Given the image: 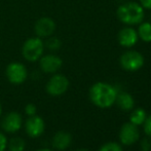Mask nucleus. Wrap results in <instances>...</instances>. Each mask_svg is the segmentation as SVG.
I'll use <instances>...</instances> for the list:
<instances>
[{"label": "nucleus", "instance_id": "f257e3e1", "mask_svg": "<svg viewBox=\"0 0 151 151\" xmlns=\"http://www.w3.org/2000/svg\"><path fill=\"white\" fill-rule=\"evenodd\" d=\"M117 91L115 88L106 82H97L90 90L91 103L99 108H109L115 103Z\"/></svg>", "mask_w": 151, "mask_h": 151}, {"label": "nucleus", "instance_id": "f03ea898", "mask_svg": "<svg viewBox=\"0 0 151 151\" xmlns=\"http://www.w3.org/2000/svg\"><path fill=\"white\" fill-rule=\"evenodd\" d=\"M116 14L118 20L122 24L133 26V25H139L141 22H143L145 12L140 3L129 1L123 2L121 5L118 6Z\"/></svg>", "mask_w": 151, "mask_h": 151}, {"label": "nucleus", "instance_id": "7ed1b4c3", "mask_svg": "<svg viewBox=\"0 0 151 151\" xmlns=\"http://www.w3.org/2000/svg\"><path fill=\"white\" fill-rule=\"evenodd\" d=\"M44 42L42 38L31 37L24 42L22 46V56L28 62H38L39 59L43 56L44 52Z\"/></svg>", "mask_w": 151, "mask_h": 151}, {"label": "nucleus", "instance_id": "20e7f679", "mask_svg": "<svg viewBox=\"0 0 151 151\" xmlns=\"http://www.w3.org/2000/svg\"><path fill=\"white\" fill-rule=\"evenodd\" d=\"M145 59L141 52L137 50H127L123 52L119 58V64L125 71L135 72L140 70L144 66Z\"/></svg>", "mask_w": 151, "mask_h": 151}, {"label": "nucleus", "instance_id": "39448f33", "mask_svg": "<svg viewBox=\"0 0 151 151\" xmlns=\"http://www.w3.org/2000/svg\"><path fill=\"white\" fill-rule=\"evenodd\" d=\"M7 80L12 84H22L28 77V70L24 64L20 62H12L8 64L5 70Z\"/></svg>", "mask_w": 151, "mask_h": 151}, {"label": "nucleus", "instance_id": "423d86ee", "mask_svg": "<svg viewBox=\"0 0 151 151\" xmlns=\"http://www.w3.org/2000/svg\"><path fill=\"white\" fill-rule=\"evenodd\" d=\"M69 88V79L63 74L52 75L45 86L46 93L52 97H59L66 93Z\"/></svg>", "mask_w": 151, "mask_h": 151}, {"label": "nucleus", "instance_id": "0eeeda50", "mask_svg": "<svg viewBox=\"0 0 151 151\" xmlns=\"http://www.w3.org/2000/svg\"><path fill=\"white\" fill-rule=\"evenodd\" d=\"M39 67L42 72L48 74H55L62 68L63 61L59 56L54 54H48L42 56L39 59Z\"/></svg>", "mask_w": 151, "mask_h": 151}, {"label": "nucleus", "instance_id": "6e6552de", "mask_svg": "<svg viewBox=\"0 0 151 151\" xmlns=\"http://www.w3.org/2000/svg\"><path fill=\"white\" fill-rule=\"evenodd\" d=\"M57 28V25L52 18L43 17L37 20V22L34 25V32L36 36L39 38H47L50 37L55 33Z\"/></svg>", "mask_w": 151, "mask_h": 151}, {"label": "nucleus", "instance_id": "1a4fd4ad", "mask_svg": "<svg viewBox=\"0 0 151 151\" xmlns=\"http://www.w3.org/2000/svg\"><path fill=\"white\" fill-rule=\"evenodd\" d=\"M45 129V123L42 117L38 115L29 116L25 123V131L26 134L31 138H38L44 133Z\"/></svg>", "mask_w": 151, "mask_h": 151}, {"label": "nucleus", "instance_id": "9d476101", "mask_svg": "<svg viewBox=\"0 0 151 151\" xmlns=\"http://www.w3.org/2000/svg\"><path fill=\"white\" fill-rule=\"evenodd\" d=\"M23 125V118L21 114L16 111L7 113L1 121V127L4 132L9 134H14L21 129Z\"/></svg>", "mask_w": 151, "mask_h": 151}, {"label": "nucleus", "instance_id": "9b49d317", "mask_svg": "<svg viewBox=\"0 0 151 151\" xmlns=\"http://www.w3.org/2000/svg\"><path fill=\"white\" fill-rule=\"evenodd\" d=\"M140 137L137 125L132 122L124 123L119 132V140L123 145H133L138 141Z\"/></svg>", "mask_w": 151, "mask_h": 151}, {"label": "nucleus", "instance_id": "f8f14e48", "mask_svg": "<svg viewBox=\"0 0 151 151\" xmlns=\"http://www.w3.org/2000/svg\"><path fill=\"white\" fill-rule=\"evenodd\" d=\"M117 39L118 43L122 47L129 48L137 44L138 40H139V36H138L136 29L132 28V27H124L118 32Z\"/></svg>", "mask_w": 151, "mask_h": 151}, {"label": "nucleus", "instance_id": "ddd939ff", "mask_svg": "<svg viewBox=\"0 0 151 151\" xmlns=\"http://www.w3.org/2000/svg\"><path fill=\"white\" fill-rule=\"evenodd\" d=\"M72 142V136L67 132H58L52 138V146L57 150H65L70 146Z\"/></svg>", "mask_w": 151, "mask_h": 151}, {"label": "nucleus", "instance_id": "4468645a", "mask_svg": "<svg viewBox=\"0 0 151 151\" xmlns=\"http://www.w3.org/2000/svg\"><path fill=\"white\" fill-rule=\"evenodd\" d=\"M115 102L117 103L118 107L121 108L122 110H131L134 107V99L129 93H119L116 96V100Z\"/></svg>", "mask_w": 151, "mask_h": 151}, {"label": "nucleus", "instance_id": "2eb2a0df", "mask_svg": "<svg viewBox=\"0 0 151 151\" xmlns=\"http://www.w3.org/2000/svg\"><path fill=\"white\" fill-rule=\"evenodd\" d=\"M139 39L142 41L149 43L151 42V23L150 22H141L139 24L137 30Z\"/></svg>", "mask_w": 151, "mask_h": 151}, {"label": "nucleus", "instance_id": "dca6fc26", "mask_svg": "<svg viewBox=\"0 0 151 151\" xmlns=\"http://www.w3.org/2000/svg\"><path fill=\"white\" fill-rule=\"evenodd\" d=\"M145 119H146V112L142 108H138V109L134 110L131 113V115H129V120L135 125L143 124Z\"/></svg>", "mask_w": 151, "mask_h": 151}, {"label": "nucleus", "instance_id": "f3484780", "mask_svg": "<svg viewBox=\"0 0 151 151\" xmlns=\"http://www.w3.org/2000/svg\"><path fill=\"white\" fill-rule=\"evenodd\" d=\"M9 151H25L26 149V142L20 137H14L7 143Z\"/></svg>", "mask_w": 151, "mask_h": 151}, {"label": "nucleus", "instance_id": "a211bd4d", "mask_svg": "<svg viewBox=\"0 0 151 151\" xmlns=\"http://www.w3.org/2000/svg\"><path fill=\"white\" fill-rule=\"evenodd\" d=\"M44 45L50 50H57L61 47V41H60V39H58V38L52 37V36H50V39H47L45 42H44Z\"/></svg>", "mask_w": 151, "mask_h": 151}, {"label": "nucleus", "instance_id": "6ab92c4d", "mask_svg": "<svg viewBox=\"0 0 151 151\" xmlns=\"http://www.w3.org/2000/svg\"><path fill=\"white\" fill-rule=\"evenodd\" d=\"M99 151H122V148L118 143L115 142H109L106 143L100 148Z\"/></svg>", "mask_w": 151, "mask_h": 151}, {"label": "nucleus", "instance_id": "aec40b11", "mask_svg": "<svg viewBox=\"0 0 151 151\" xmlns=\"http://www.w3.org/2000/svg\"><path fill=\"white\" fill-rule=\"evenodd\" d=\"M144 132L147 136L151 137V115L146 117L145 121H144Z\"/></svg>", "mask_w": 151, "mask_h": 151}, {"label": "nucleus", "instance_id": "412c9836", "mask_svg": "<svg viewBox=\"0 0 151 151\" xmlns=\"http://www.w3.org/2000/svg\"><path fill=\"white\" fill-rule=\"evenodd\" d=\"M36 111H37V108H36V106L32 103L27 104L26 107H25V112H26V114H28L29 116L35 115Z\"/></svg>", "mask_w": 151, "mask_h": 151}, {"label": "nucleus", "instance_id": "4be33fe9", "mask_svg": "<svg viewBox=\"0 0 151 151\" xmlns=\"http://www.w3.org/2000/svg\"><path fill=\"white\" fill-rule=\"evenodd\" d=\"M7 143L8 140L6 136L0 132V151H5V149L7 148Z\"/></svg>", "mask_w": 151, "mask_h": 151}, {"label": "nucleus", "instance_id": "5701e85b", "mask_svg": "<svg viewBox=\"0 0 151 151\" xmlns=\"http://www.w3.org/2000/svg\"><path fill=\"white\" fill-rule=\"evenodd\" d=\"M140 5L144 9H151V0H139Z\"/></svg>", "mask_w": 151, "mask_h": 151}, {"label": "nucleus", "instance_id": "b1692460", "mask_svg": "<svg viewBox=\"0 0 151 151\" xmlns=\"http://www.w3.org/2000/svg\"><path fill=\"white\" fill-rule=\"evenodd\" d=\"M151 148V143L148 140H143L142 142V149L143 151H149Z\"/></svg>", "mask_w": 151, "mask_h": 151}, {"label": "nucleus", "instance_id": "393cba45", "mask_svg": "<svg viewBox=\"0 0 151 151\" xmlns=\"http://www.w3.org/2000/svg\"><path fill=\"white\" fill-rule=\"evenodd\" d=\"M36 151H52V150L48 149V148H41V149H38V150H36Z\"/></svg>", "mask_w": 151, "mask_h": 151}, {"label": "nucleus", "instance_id": "a878e982", "mask_svg": "<svg viewBox=\"0 0 151 151\" xmlns=\"http://www.w3.org/2000/svg\"><path fill=\"white\" fill-rule=\"evenodd\" d=\"M2 114V106H1V103H0V116Z\"/></svg>", "mask_w": 151, "mask_h": 151}, {"label": "nucleus", "instance_id": "bb28decb", "mask_svg": "<svg viewBox=\"0 0 151 151\" xmlns=\"http://www.w3.org/2000/svg\"><path fill=\"white\" fill-rule=\"evenodd\" d=\"M77 151H88V150H86V149H79V150H77Z\"/></svg>", "mask_w": 151, "mask_h": 151}, {"label": "nucleus", "instance_id": "cd10ccee", "mask_svg": "<svg viewBox=\"0 0 151 151\" xmlns=\"http://www.w3.org/2000/svg\"><path fill=\"white\" fill-rule=\"evenodd\" d=\"M118 1H125V0H118Z\"/></svg>", "mask_w": 151, "mask_h": 151}]
</instances>
